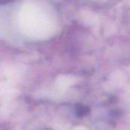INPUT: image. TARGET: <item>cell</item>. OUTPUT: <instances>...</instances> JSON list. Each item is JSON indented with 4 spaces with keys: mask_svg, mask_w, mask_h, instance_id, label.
Listing matches in <instances>:
<instances>
[{
    "mask_svg": "<svg viewBox=\"0 0 130 130\" xmlns=\"http://www.w3.org/2000/svg\"><path fill=\"white\" fill-rule=\"evenodd\" d=\"M12 0H0V4H5V3H8L9 2H11Z\"/></svg>",
    "mask_w": 130,
    "mask_h": 130,
    "instance_id": "obj_1",
    "label": "cell"
}]
</instances>
